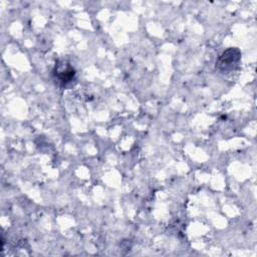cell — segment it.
Listing matches in <instances>:
<instances>
[{"instance_id": "obj_1", "label": "cell", "mask_w": 257, "mask_h": 257, "mask_svg": "<svg viewBox=\"0 0 257 257\" xmlns=\"http://www.w3.org/2000/svg\"><path fill=\"white\" fill-rule=\"evenodd\" d=\"M241 53L237 48H229L222 53L216 62V68L221 72L234 70L240 60Z\"/></svg>"}, {"instance_id": "obj_2", "label": "cell", "mask_w": 257, "mask_h": 257, "mask_svg": "<svg viewBox=\"0 0 257 257\" xmlns=\"http://www.w3.org/2000/svg\"><path fill=\"white\" fill-rule=\"evenodd\" d=\"M53 74L57 82L65 87L68 84H71L75 80V71L69 63L62 61V63H57L53 70Z\"/></svg>"}]
</instances>
